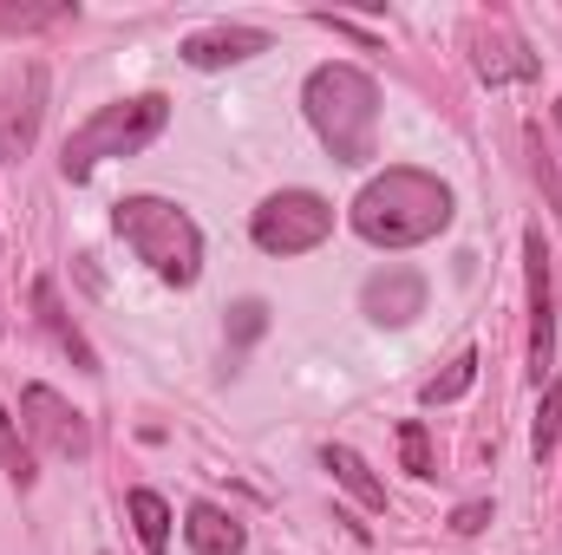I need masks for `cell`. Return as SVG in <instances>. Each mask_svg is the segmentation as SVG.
Segmentation results:
<instances>
[{"label":"cell","mask_w":562,"mask_h":555,"mask_svg":"<svg viewBox=\"0 0 562 555\" xmlns=\"http://www.w3.org/2000/svg\"><path fill=\"white\" fill-rule=\"evenodd\" d=\"M438 229H451V190L419 163H393L353 196V236L373 249H413Z\"/></svg>","instance_id":"obj_1"},{"label":"cell","mask_w":562,"mask_h":555,"mask_svg":"<svg viewBox=\"0 0 562 555\" xmlns=\"http://www.w3.org/2000/svg\"><path fill=\"white\" fill-rule=\"evenodd\" d=\"M484 523H491V503H484V497H471V503L451 510V536H477Z\"/></svg>","instance_id":"obj_21"},{"label":"cell","mask_w":562,"mask_h":555,"mask_svg":"<svg viewBox=\"0 0 562 555\" xmlns=\"http://www.w3.org/2000/svg\"><path fill=\"white\" fill-rule=\"evenodd\" d=\"M360 307H367V320H380V327H406V320L425 314V275L406 269V262H386L380 275H367Z\"/></svg>","instance_id":"obj_8"},{"label":"cell","mask_w":562,"mask_h":555,"mask_svg":"<svg viewBox=\"0 0 562 555\" xmlns=\"http://www.w3.org/2000/svg\"><path fill=\"white\" fill-rule=\"evenodd\" d=\"M249 236H256L262 256H307V249H321L334 236V203L314 196V190H276L256 209Z\"/></svg>","instance_id":"obj_5"},{"label":"cell","mask_w":562,"mask_h":555,"mask_svg":"<svg viewBox=\"0 0 562 555\" xmlns=\"http://www.w3.org/2000/svg\"><path fill=\"white\" fill-rule=\"evenodd\" d=\"M170 125V99L164 92H138V99H119V105H99L59 150V177L66 183H86L105 157H132Z\"/></svg>","instance_id":"obj_4"},{"label":"cell","mask_w":562,"mask_h":555,"mask_svg":"<svg viewBox=\"0 0 562 555\" xmlns=\"http://www.w3.org/2000/svg\"><path fill=\"white\" fill-rule=\"evenodd\" d=\"M477 366H484V360H477V353L464 347V353H458V360H451V366H445L438 380H425L419 399H425V406H451V399H464V393L477 386Z\"/></svg>","instance_id":"obj_15"},{"label":"cell","mask_w":562,"mask_h":555,"mask_svg":"<svg viewBox=\"0 0 562 555\" xmlns=\"http://www.w3.org/2000/svg\"><path fill=\"white\" fill-rule=\"evenodd\" d=\"M183 543L196 555H243L249 550L243 523H236L229 510H216V503H190V510H183Z\"/></svg>","instance_id":"obj_12"},{"label":"cell","mask_w":562,"mask_h":555,"mask_svg":"<svg viewBox=\"0 0 562 555\" xmlns=\"http://www.w3.org/2000/svg\"><path fill=\"white\" fill-rule=\"evenodd\" d=\"M524 287H530V380H557V275L543 229H524Z\"/></svg>","instance_id":"obj_6"},{"label":"cell","mask_w":562,"mask_h":555,"mask_svg":"<svg viewBox=\"0 0 562 555\" xmlns=\"http://www.w3.org/2000/svg\"><path fill=\"white\" fill-rule=\"evenodd\" d=\"M112 229L138 249V262L157 281L190 287V281L203 275V229H196L177 203H164V196H125V203L112 209Z\"/></svg>","instance_id":"obj_3"},{"label":"cell","mask_w":562,"mask_h":555,"mask_svg":"<svg viewBox=\"0 0 562 555\" xmlns=\"http://www.w3.org/2000/svg\"><path fill=\"white\" fill-rule=\"evenodd\" d=\"M557 138H562V99H557Z\"/></svg>","instance_id":"obj_22"},{"label":"cell","mask_w":562,"mask_h":555,"mask_svg":"<svg viewBox=\"0 0 562 555\" xmlns=\"http://www.w3.org/2000/svg\"><path fill=\"white\" fill-rule=\"evenodd\" d=\"M183 66H196V72H216V66H243V59H256V53H269V33L262 26H203V33H190L183 46Z\"/></svg>","instance_id":"obj_9"},{"label":"cell","mask_w":562,"mask_h":555,"mask_svg":"<svg viewBox=\"0 0 562 555\" xmlns=\"http://www.w3.org/2000/svg\"><path fill=\"white\" fill-rule=\"evenodd\" d=\"M321 464L334 471V484H340L360 510H386V484L367 471V457H360L353 444H327V451H321Z\"/></svg>","instance_id":"obj_13"},{"label":"cell","mask_w":562,"mask_h":555,"mask_svg":"<svg viewBox=\"0 0 562 555\" xmlns=\"http://www.w3.org/2000/svg\"><path fill=\"white\" fill-rule=\"evenodd\" d=\"M301 105H307V125L321 132L334 163H367L380 157V86L360 72V66H314L307 86H301Z\"/></svg>","instance_id":"obj_2"},{"label":"cell","mask_w":562,"mask_h":555,"mask_svg":"<svg viewBox=\"0 0 562 555\" xmlns=\"http://www.w3.org/2000/svg\"><path fill=\"white\" fill-rule=\"evenodd\" d=\"M20 424H26V438H33L40 451H53V457H66V464H79V457L92 451L86 412H72L53 386H26V393H20Z\"/></svg>","instance_id":"obj_7"},{"label":"cell","mask_w":562,"mask_h":555,"mask_svg":"<svg viewBox=\"0 0 562 555\" xmlns=\"http://www.w3.org/2000/svg\"><path fill=\"white\" fill-rule=\"evenodd\" d=\"M543 59L510 33V26H477V79L484 86H517V79H537Z\"/></svg>","instance_id":"obj_10"},{"label":"cell","mask_w":562,"mask_h":555,"mask_svg":"<svg viewBox=\"0 0 562 555\" xmlns=\"http://www.w3.org/2000/svg\"><path fill=\"white\" fill-rule=\"evenodd\" d=\"M262 333H269V301H236L229 307V340L236 347H256Z\"/></svg>","instance_id":"obj_18"},{"label":"cell","mask_w":562,"mask_h":555,"mask_svg":"<svg viewBox=\"0 0 562 555\" xmlns=\"http://www.w3.org/2000/svg\"><path fill=\"white\" fill-rule=\"evenodd\" d=\"M557 438H562V373L550 380V393H543V406H537V424H530V451H537V464H550Z\"/></svg>","instance_id":"obj_16"},{"label":"cell","mask_w":562,"mask_h":555,"mask_svg":"<svg viewBox=\"0 0 562 555\" xmlns=\"http://www.w3.org/2000/svg\"><path fill=\"white\" fill-rule=\"evenodd\" d=\"M400 464H406L413 477H431V471H438V464H431V438H425L419 418H406V424H400Z\"/></svg>","instance_id":"obj_19"},{"label":"cell","mask_w":562,"mask_h":555,"mask_svg":"<svg viewBox=\"0 0 562 555\" xmlns=\"http://www.w3.org/2000/svg\"><path fill=\"white\" fill-rule=\"evenodd\" d=\"M125 510H132V523H138L144 550H150V555L170 550V503H164L157 490H132V497H125Z\"/></svg>","instance_id":"obj_14"},{"label":"cell","mask_w":562,"mask_h":555,"mask_svg":"<svg viewBox=\"0 0 562 555\" xmlns=\"http://www.w3.org/2000/svg\"><path fill=\"white\" fill-rule=\"evenodd\" d=\"M537 183H543V196H550V216H557V229H562V163L543 150V138H537Z\"/></svg>","instance_id":"obj_20"},{"label":"cell","mask_w":562,"mask_h":555,"mask_svg":"<svg viewBox=\"0 0 562 555\" xmlns=\"http://www.w3.org/2000/svg\"><path fill=\"white\" fill-rule=\"evenodd\" d=\"M0 464H7V477L20 484V490H33V451H26V438H20V424H13V412L0 406Z\"/></svg>","instance_id":"obj_17"},{"label":"cell","mask_w":562,"mask_h":555,"mask_svg":"<svg viewBox=\"0 0 562 555\" xmlns=\"http://www.w3.org/2000/svg\"><path fill=\"white\" fill-rule=\"evenodd\" d=\"M33 314H40V327L53 333V347H59V353H66L79 373H99V353L86 347V333H79V327H72V314L59 307V287H53V275L33 281Z\"/></svg>","instance_id":"obj_11"}]
</instances>
